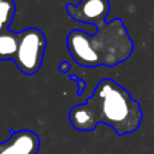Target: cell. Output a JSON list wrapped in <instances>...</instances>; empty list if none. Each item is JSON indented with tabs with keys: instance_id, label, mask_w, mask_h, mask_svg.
<instances>
[{
	"instance_id": "1",
	"label": "cell",
	"mask_w": 154,
	"mask_h": 154,
	"mask_svg": "<svg viewBox=\"0 0 154 154\" xmlns=\"http://www.w3.org/2000/svg\"><path fill=\"white\" fill-rule=\"evenodd\" d=\"M95 35L83 30L70 31L66 38L67 49L72 59L81 66L96 67L116 66L125 61L134 51V43L122 19L99 24Z\"/></svg>"
},
{
	"instance_id": "2",
	"label": "cell",
	"mask_w": 154,
	"mask_h": 154,
	"mask_svg": "<svg viewBox=\"0 0 154 154\" xmlns=\"http://www.w3.org/2000/svg\"><path fill=\"white\" fill-rule=\"evenodd\" d=\"M88 100L95 107L99 123L111 126L117 135H128L140 128L143 118L140 102L113 79L100 81Z\"/></svg>"
},
{
	"instance_id": "3",
	"label": "cell",
	"mask_w": 154,
	"mask_h": 154,
	"mask_svg": "<svg viewBox=\"0 0 154 154\" xmlns=\"http://www.w3.org/2000/svg\"><path fill=\"white\" fill-rule=\"evenodd\" d=\"M18 34L19 42L13 61L20 72L32 76L42 65L47 43L46 36L37 28H28Z\"/></svg>"
},
{
	"instance_id": "4",
	"label": "cell",
	"mask_w": 154,
	"mask_h": 154,
	"mask_svg": "<svg viewBox=\"0 0 154 154\" xmlns=\"http://www.w3.org/2000/svg\"><path fill=\"white\" fill-rule=\"evenodd\" d=\"M65 8L72 19L97 26L107 18L111 4L108 0H81L77 5L66 4Z\"/></svg>"
},
{
	"instance_id": "5",
	"label": "cell",
	"mask_w": 154,
	"mask_h": 154,
	"mask_svg": "<svg viewBox=\"0 0 154 154\" xmlns=\"http://www.w3.org/2000/svg\"><path fill=\"white\" fill-rule=\"evenodd\" d=\"M38 149V136L28 129L11 130L10 138L0 143V154H37Z\"/></svg>"
},
{
	"instance_id": "6",
	"label": "cell",
	"mask_w": 154,
	"mask_h": 154,
	"mask_svg": "<svg viewBox=\"0 0 154 154\" xmlns=\"http://www.w3.org/2000/svg\"><path fill=\"white\" fill-rule=\"evenodd\" d=\"M69 119L71 125L78 131H93L99 124L95 107L89 100L73 106L69 113Z\"/></svg>"
},
{
	"instance_id": "7",
	"label": "cell",
	"mask_w": 154,
	"mask_h": 154,
	"mask_svg": "<svg viewBox=\"0 0 154 154\" xmlns=\"http://www.w3.org/2000/svg\"><path fill=\"white\" fill-rule=\"evenodd\" d=\"M19 34L5 30L0 32V60H13L17 53Z\"/></svg>"
},
{
	"instance_id": "8",
	"label": "cell",
	"mask_w": 154,
	"mask_h": 154,
	"mask_svg": "<svg viewBox=\"0 0 154 154\" xmlns=\"http://www.w3.org/2000/svg\"><path fill=\"white\" fill-rule=\"evenodd\" d=\"M16 13V5L13 0H2L0 2V32L8 30L10 24Z\"/></svg>"
},
{
	"instance_id": "9",
	"label": "cell",
	"mask_w": 154,
	"mask_h": 154,
	"mask_svg": "<svg viewBox=\"0 0 154 154\" xmlns=\"http://www.w3.org/2000/svg\"><path fill=\"white\" fill-rule=\"evenodd\" d=\"M59 70H60L63 73L67 72V71L70 70V64H69V63H66V61H63V63L59 65Z\"/></svg>"
},
{
	"instance_id": "10",
	"label": "cell",
	"mask_w": 154,
	"mask_h": 154,
	"mask_svg": "<svg viewBox=\"0 0 154 154\" xmlns=\"http://www.w3.org/2000/svg\"><path fill=\"white\" fill-rule=\"evenodd\" d=\"M1 1H2V0H0V2H1Z\"/></svg>"
}]
</instances>
